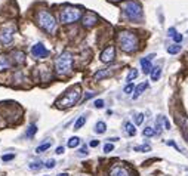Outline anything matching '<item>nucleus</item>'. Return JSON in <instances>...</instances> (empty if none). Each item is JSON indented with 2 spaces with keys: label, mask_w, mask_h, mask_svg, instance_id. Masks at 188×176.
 I'll return each mask as SVG.
<instances>
[{
  "label": "nucleus",
  "mask_w": 188,
  "mask_h": 176,
  "mask_svg": "<svg viewBox=\"0 0 188 176\" xmlns=\"http://www.w3.org/2000/svg\"><path fill=\"white\" fill-rule=\"evenodd\" d=\"M117 43H119L120 49L123 52H126V53H133L139 48L138 36L133 31H128V30L119 31V34H117Z\"/></svg>",
  "instance_id": "f257e3e1"
},
{
  "label": "nucleus",
  "mask_w": 188,
  "mask_h": 176,
  "mask_svg": "<svg viewBox=\"0 0 188 176\" xmlns=\"http://www.w3.org/2000/svg\"><path fill=\"white\" fill-rule=\"evenodd\" d=\"M80 95H82L80 86L71 87V89H68L67 92L61 96L59 99L56 101V104H55V105H56L58 108H71V107H74L77 102H79Z\"/></svg>",
  "instance_id": "f03ea898"
},
{
  "label": "nucleus",
  "mask_w": 188,
  "mask_h": 176,
  "mask_svg": "<svg viewBox=\"0 0 188 176\" xmlns=\"http://www.w3.org/2000/svg\"><path fill=\"white\" fill-rule=\"evenodd\" d=\"M123 13H125V17L128 18L129 21H141L142 19V15H144V12H142V6H141V3L136 2V0H128V2H125L123 3Z\"/></svg>",
  "instance_id": "7ed1b4c3"
},
{
  "label": "nucleus",
  "mask_w": 188,
  "mask_h": 176,
  "mask_svg": "<svg viewBox=\"0 0 188 176\" xmlns=\"http://www.w3.org/2000/svg\"><path fill=\"white\" fill-rule=\"evenodd\" d=\"M71 68H73V55L71 52L65 50L55 61V71L58 75H67L71 73Z\"/></svg>",
  "instance_id": "20e7f679"
},
{
  "label": "nucleus",
  "mask_w": 188,
  "mask_h": 176,
  "mask_svg": "<svg viewBox=\"0 0 188 176\" xmlns=\"http://www.w3.org/2000/svg\"><path fill=\"white\" fill-rule=\"evenodd\" d=\"M37 24L43 31L53 34L56 31V19L49 10H39L37 13Z\"/></svg>",
  "instance_id": "39448f33"
},
{
  "label": "nucleus",
  "mask_w": 188,
  "mask_h": 176,
  "mask_svg": "<svg viewBox=\"0 0 188 176\" xmlns=\"http://www.w3.org/2000/svg\"><path fill=\"white\" fill-rule=\"evenodd\" d=\"M80 18H82V12L73 6H67L59 12V19L62 24H73V22L79 21Z\"/></svg>",
  "instance_id": "423d86ee"
},
{
  "label": "nucleus",
  "mask_w": 188,
  "mask_h": 176,
  "mask_svg": "<svg viewBox=\"0 0 188 176\" xmlns=\"http://www.w3.org/2000/svg\"><path fill=\"white\" fill-rule=\"evenodd\" d=\"M31 55L37 59H43L49 55V50L43 46V43H36L34 46L31 48Z\"/></svg>",
  "instance_id": "0eeeda50"
},
{
  "label": "nucleus",
  "mask_w": 188,
  "mask_h": 176,
  "mask_svg": "<svg viewBox=\"0 0 188 176\" xmlns=\"http://www.w3.org/2000/svg\"><path fill=\"white\" fill-rule=\"evenodd\" d=\"M12 40H13V28H8V27L0 28V43L9 44Z\"/></svg>",
  "instance_id": "6e6552de"
},
{
  "label": "nucleus",
  "mask_w": 188,
  "mask_h": 176,
  "mask_svg": "<svg viewBox=\"0 0 188 176\" xmlns=\"http://www.w3.org/2000/svg\"><path fill=\"white\" fill-rule=\"evenodd\" d=\"M114 58H116V49H114V46H107L102 50V53H101V61H102L104 64H110V62L114 61Z\"/></svg>",
  "instance_id": "1a4fd4ad"
},
{
  "label": "nucleus",
  "mask_w": 188,
  "mask_h": 176,
  "mask_svg": "<svg viewBox=\"0 0 188 176\" xmlns=\"http://www.w3.org/2000/svg\"><path fill=\"white\" fill-rule=\"evenodd\" d=\"M98 22V15L94 13V12H86L85 15H83V27L85 28H92L94 25H96Z\"/></svg>",
  "instance_id": "9d476101"
},
{
  "label": "nucleus",
  "mask_w": 188,
  "mask_h": 176,
  "mask_svg": "<svg viewBox=\"0 0 188 176\" xmlns=\"http://www.w3.org/2000/svg\"><path fill=\"white\" fill-rule=\"evenodd\" d=\"M110 176H132V173L128 167H125L121 164H116L110 170Z\"/></svg>",
  "instance_id": "9b49d317"
},
{
  "label": "nucleus",
  "mask_w": 188,
  "mask_h": 176,
  "mask_svg": "<svg viewBox=\"0 0 188 176\" xmlns=\"http://www.w3.org/2000/svg\"><path fill=\"white\" fill-rule=\"evenodd\" d=\"M153 58H154V53H151V55H148V56L141 59V68H142V71H144L145 74H150L151 70H153V65H151Z\"/></svg>",
  "instance_id": "f8f14e48"
},
{
  "label": "nucleus",
  "mask_w": 188,
  "mask_h": 176,
  "mask_svg": "<svg viewBox=\"0 0 188 176\" xmlns=\"http://www.w3.org/2000/svg\"><path fill=\"white\" fill-rule=\"evenodd\" d=\"M147 89H148V82H142L141 84H138L136 87H135V90H133V95H132V98L133 99H138L142 93L145 92Z\"/></svg>",
  "instance_id": "ddd939ff"
},
{
  "label": "nucleus",
  "mask_w": 188,
  "mask_h": 176,
  "mask_svg": "<svg viewBox=\"0 0 188 176\" xmlns=\"http://www.w3.org/2000/svg\"><path fill=\"white\" fill-rule=\"evenodd\" d=\"M111 74H113L111 70H108V68H102V70H98V71L95 73L94 78L99 82V80H102V78H107V77H110Z\"/></svg>",
  "instance_id": "4468645a"
},
{
  "label": "nucleus",
  "mask_w": 188,
  "mask_h": 176,
  "mask_svg": "<svg viewBox=\"0 0 188 176\" xmlns=\"http://www.w3.org/2000/svg\"><path fill=\"white\" fill-rule=\"evenodd\" d=\"M12 56H13V62H15L17 65H21V64L25 62V53L21 52V50H15V52L12 53Z\"/></svg>",
  "instance_id": "2eb2a0df"
},
{
  "label": "nucleus",
  "mask_w": 188,
  "mask_h": 176,
  "mask_svg": "<svg viewBox=\"0 0 188 176\" xmlns=\"http://www.w3.org/2000/svg\"><path fill=\"white\" fill-rule=\"evenodd\" d=\"M9 67H10V62H9V56H8V55H0V71L9 70Z\"/></svg>",
  "instance_id": "dca6fc26"
},
{
  "label": "nucleus",
  "mask_w": 188,
  "mask_h": 176,
  "mask_svg": "<svg viewBox=\"0 0 188 176\" xmlns=\"http://www.w3.org/2000/svg\"><path fill=\"white\" fill-rule=\"evenodd\" d=\"M164 116H159V117H157V120H155V127H154V129H155V132H157V135L160 133V132H162L163 130V124H164Z\"/></svg>",
  "instance_id": "f3484780"
},
{
  "label": "nucleus",
  "mask_w": 188,
  "mask_h": 176,
  "mask_svg": "<svg viewBox=\"0 0 188 176\" xmlns=\"http://www.w3.org/2000/svg\"><path fill=\"white\" fill-rule=\"evenodd\" d=\"M150 75H151V80H153V82H157V80L160 78V75H162V68L160 67H153Z\"/></svg>",
  "instance_id": "a211bd4d"
},
{
  "label": "nucleus",
  "mask_w": 188,
  "mask_h": 176,
  "mask_svg": "<svg viewBox=\"0 0 188 176\" xmlns=\"http://www.w3.org/2000/svg\"><path fill=\"white\" fill-rule=\"evenodd\" d=\"M125 130H126V133H128L129 136H135V135H136V129H135V126L132 124V123H129V121L125 123Z\"/></svg>",
  "instance_id": "6ab92c4d"
},
{
  "label": "nucleus",
  "mask_w": 188,
  "mask_h": 176,
  "mask_svg": "<svg viewBox=\"0 0 188 176\" xmlns=\"http://www.w3.org/2000/svg\"><path fill=\"white\" fill-rule=\"evenodd\" d=\"M142 135H144L145 138H153V136H155V135H157V132H155V129H154V127H151V126H147L145 129L142 130Z\"/></svg>",
  "instance_id": "aec40b11"
},
{
  "label": "nucleus",
  "mask_w": 188,
  "mask_h": 176,
  "mask_svg": "<svg viewBox=\"0 0 188 176\" xmlns=\"http://www.w3.org/2000/svg\"><path fill=\"white\" fill-rule=\"evenodd\" d=\"M105 130H107V124H105L104 121H98V123L95 124V132L98 135L105 133Z\"/></svg>",
  "instance_id": "412c9836"
},
{
  "label": "nucleus",
  "mask_w": 188,
  "mask_h": 176,
  "mask_svg": "<svg viewBox=\"0 0 188 176\" xmlns=\"http://www.w3.org/2000/svg\"><path fill=\"white\" fill-rule=\"evenodd\" d=\"M86 124V116H80V117L76 120V123H74V130H79V129H82L83 126Z\"/></svg>",
  "instance_id": "4be33fe9"
},
{
  "label": "nucleus",
  "mask_w": 188,
  "mask_h": 176,
  "mask_svg": "<svg viewBox=\"0 0 188 176\" xmlns=\"http://www.w3.org/2000/svg\"><path fill=\"white\" fill-rule=\"evenodd\" d=\"M68 145L70 148H77L79 145H80V138H77V136H73V138H70L68 139Z\"/></svg>",
  "instance_id": "5701e85b"
},
{
  "label": "nucleus",
  "mask_w": 188,
  "mask_h": 176,
  "mask_svg": "<svg viewBox=\"0 0 188 176\" xmlns=\"http://www.w3.org/2000/svg\"><path fill=\"white\" fill-rule=\"evenodd\" d=\"M136 77H138V70L133 68V70H130L129 74L126 75V82H128V83H132V80H135Z\"/></svg>",
  "instance_id": "b1692460"
},
{
  "label": "nucleus",
  "mask_w": 188,
  "mask_h": 176,
  "mask_svg": "<svg viewBox=\"0 0 188 176\" xmlns=\"http://www.w3.org/2000/svg\"><path fill=\"white\" fill-rule=\"evenodd\" d=\"M37 132V126L34 124V123H31V124L28 126V130H27V138H33L34 136V133Z\"/></svg>",
  "instance_id": "393cba45"
},
{
  "label": "nucleus",
  "mask_w": 188,
  "mask_h": 176,
  "mask_svg": "<svg viewBox=\"0 0 188 176\" xmlns=\"http://www.w3.org/2000/svg\"><path fill=\"white\" fill-rule=\"evenodd\" d=\"M167 52H169L171 55H176V53H179V52H181V46L175 43V44H172V46H169V48H167Z\"/></svg>",
  "instance_id": "a878e982"
},
{
  "label": "nucleus",
  "mask_w": 188,
  "mask_h": 176,
  "mask_svg": "<svg viewBox=\"0 0 188 176\" xmlns=\"http://www.w3.org/2000/svg\"><path fill=\"white\" fill-rule=\"evenodd\" d=\"M51 145H52V142H46V143H42V145H39V147L36 148V152H37V154H40V152H43V151L49 150V148H51Z\"/></svg>",
  "instance_id": "bb28decb"
},
{
  "label": "nucleus",
  "mask_w": 188,
  "mask_h": 176,
  "mask_svg": "<svg viewBox=\"0 0 188 176\" xmlns=\"http://www.w3.org/2000/svg\"><path fill=\"white\" fill-rule=\"evenodd\" d=\"M151 150V147L150 145H139V147H135L133 151H136V152H147V151Z\"/></svg>",
  "instance_id": "cd10ccee"
},
{
  "label": "nucleus",
  "mask_w": 188,
  "mask_h": 176,
  "mask_svg": "<svg viewBox=\"0 0 188 176\" xmlns=\"http://www.w3.org/2000/svg\"><path fill=\"white\" fill-rule=\"evenodd\" d=\"M133 90H135V84L133 83H128L126 86H125V89H123V92L126 93V95H130Z\"/></svg>",
  "instance_id": "c85d7f7f"
},
{
  "label": "nucleus",
  "mask_w": 188,
  "mask_h": 176,
  "mask_svg": "<svg viewBox=\"0 0 188 176\" xmlns=\"http://www.w3.org/2000/svg\"><path fill=\"white\" fill-rule=\"evenodd\" d=\"M142 123H144V114H142V113H139V114H136V116H135V124L141 126Z\"/></svg>",
  "instance_id": "c756f323"
},
{
  "label": "nucleus",
  "mask_w": 188,
  "mask_h": 176,
  "mask_svg": "<svg viewBox=\"0 0 188 176\" xmlns=\"http://www.w3.org/2000/svg\"><path fill=\"white\" fill-rule=\"evenodd\" d=\"M172 39H173V42L176 43V44H179V43L184 40V36H182V34H179V33H176L173 37H172Z\"/></svg>",
  "instance_id": "7c9ffc66"
},
{
  "label": "nucleus",
  "mask_w": 188,
  "mask_h": 176,
  "mask_svg": "<svg viewBox=\"0 0 188 176\" xmlns=\"http://www.w3.org/2000/svg\"><path fill=\"white\" fill-rule=\"evenodd\" d=\"M95 108H104V105H105V102H104V99H96L94 102Z\"/></svg>",
  "instance_id": "2f4dec72"
},
{
  "label": "nucleus",
  "mask_w": 188,
  "mask_h": 176,
  "mask_svg": "<svg viewBox=\"0 0 188 176\" xmlns=\"http://www.w3.org/2000/svg\"><path fill=\"white\" fill-rule=\"evenodd\" d=\"M114 150V145H113V143H105V145H104V152H111V151Z\"/></svg>",
  "instance_id": "473e14b6"
},
{
  "label": "nucleus",
  "mask_w": 188,
  "mask_h": 176,
  "mask_svg": "<svg viewBox=\"0 0 188 176\" xmlns=\"http://www.w3.org/2000/svg\"><path fill=\"white\" fill-rule=\"evenodd\" d=\"M13 159H15V154H6V155L2 157L3 161H10V160H13Z\"/></svg>",
  "instance_id": "72a5a7b5"
},
{
  "label": "nucleus",
  "mask_w": 188,
  "mask_h": 176,
  "mask_svg": "<svg viewBox=\"0 0 188 176\" xmlns=\"http://www.w3.org/2000/svg\"><path fill=\"white\" fill-rule=\"evenodd\" d=\"M94 96H96V93H95V92H87V93H85V102H86V101H89L90 98H94Z\"/></svg>",
  "instance_id": "f704fd0d"
},
{
  "label": "nucleus",
  "mask_w": 188,
  "mask_h": 176,
  "mask_svg": "<svg viewBox=\"0 0 188 176\" xmlns=\"http://www.w3.org/2000/svg\"><path fill=\"white\" fill-rule=\"evenodd\" d=\"M46 167H48V169H53V167H55V160H48V161H46Z\"/></svg>",
  "instance_id": "c9c22d12"
},
{
  "label": "nucleus",
  "mask_w": 188,
  "mask_h": 176,
  "mask_svg": "<svg viewBox=\"0 0 188 176\" xmlns=\"http://www.w3.org/2000/svg\"><path fill=\"white\" fill-rule=\"evenodd\" d=\"M30 169H33V170L42 169V163H31V164H30Z\"/></svg>",
  "instance_id": "e433bc0d"
},
{
  "label": "nucleus",
  "mask_w": 188,
  "mask_h": 176,
  "mask_svg": "<svg viewBox=\"0 0 188 176\" xmlns=\"http://www.w3.org/2000/svg\"><path fill=\"white\" fill-rule=\"evenodd\" d=\"M166 143H167V145H171V147H173V148H176V150L179 151V147H178L176 143L173 142V141H166Z\"/></svg>",
  "instance_id": "4c0bfd02"
},
{
  "label": "nucleus",
  "mask_w": 188,
  "mask_h": 176,
  "mask_svg": "<svg viewBox=\"0 0 188 176\" xmlns=\"http://www.w3.org/2000/svg\"><path fill=\"white\" fill-rule=\"evenodd\" d=\"M79 152H80L82 155H85V154H87V147H86V145H83V147L80 148V151H79Z\"/></svg>",
  "instance_id": "58836bf2"
},
{
  "label": "nucleus",
  "mask_w": 188,
  "mask_h": 176,
  "mask_svg": "<svg viewBox=\"0 0 188 176\" xmlns=\"http://www.w3.org/2000/svg\"><path fill=\"white\" fill-rule=\"evenodd\" d=\"M167 34H169V36H171V37H173V36H175V34H176V30H175V28H173V27H172V28H169V31H167Z\"/></svg>",
  "instance_id": "ea45409f"
},
{
  "label": "nucleus",
  "mask_w": 188,
  "mask_h": 176,
  "mask_svg": "<svg viewBox=\"0 0 188 176\" xmlns=\"http://www.w3.org/2000/svg\"><path fill=\"white\" fill-rule=\"evenodd\" d=\"M64 151H65V148H64V147H58V148H56V154H64Z\"/></svg>",
  "instance_id": "a19ab883"
},
{
  "label": "nucleus",
  "mask_w": 188,
  "mask_h": 176,
  "mask_svg": "<svg viewBox=\"0 0 188 176\" xmlns=\"http://www.w3.org/2000/svg\"><path fill=\"white\" fill-rule=\"evenodd\" d=\"M98 145H99V141H92V142H90V147H92V148L98 147Z\"/></svg>",
  "instance_id": "79ce46f5"
},
{
  "label": "nucleus",
  "mask_w": 188,
  "mask_h": 176,
  "mask_svg": "<svg viewBox=\"0 0 188 176\" xmlns=\"http://www.w3.org/2000/svg\"><path fill=\"white\" fill-rule=\"evenodd\" d=\"M108 141H111V142H116V141H119V138H110Z\"/></svg>",
  "instance_id": "37998d69"
},
{
  "label": "nucleus",
  "mask_w": 188,
  "mask_h": 176,
  "mask_svg": "<svg viewBox=\"0 0 188 176\" xmlns=\"http://www.w3.org/2000/svg\"><path fill=\"white\" fill-rule=\"evenodd\" d=\"M58 176H68V173H59Z\"/></svg>",
  "instance_id": "c03bdc74"
}]
</instances>
